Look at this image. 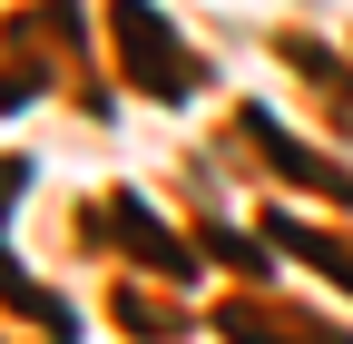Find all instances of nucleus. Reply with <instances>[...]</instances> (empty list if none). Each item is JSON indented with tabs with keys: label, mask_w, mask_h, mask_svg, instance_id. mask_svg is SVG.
Wrapping results in <instances>:
<instances>
[{
	"label": "nucleus",
	"mask_w": 353,
	"mask_h": 344,
	"mask_svg": "<svg viewBox=\"0 0 353 344\" xmlns=\"http://www.w3.org/2000/svg\"><path fill=\"white\" fill-rule=\"evenodd\" d=\"M118 39H128V59H138V89H167V99L187 89V50L157 30L148 0H118Z\"/></svg>",
	"instance_id": "1"
},
{
	"label": "nucleus",
	"mask_w": 353,
	"mask_h": 344,
	"mask_svg": "<svg viewBox=\"0 0 353 344\" xmlns=\"http://www.w3.org/2000/svg\"><path fill=\"white\" fill-rule=\"evenodd\" d=\"M226 334H236V344H353V334H334V325H265V315H245V305L226 315Z\"/></svg>",
	"instance_id": "2"
}]
</instances>
